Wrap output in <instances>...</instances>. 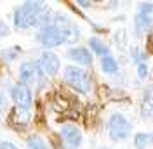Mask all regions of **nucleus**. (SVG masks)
Wrapping results in <instances>:
<instances>
[{
    "instance_id": "obj_1",
    "label": "nucleus",
    "mask_w": 153,
    "mask_h": 149,
    "mask_svg": "<svg viewBox=\"0 0 153 149\" xmlns=\"http://www.w3.org/2000/svg\"><path fill=\"white\" fill-rule=\"evenodd\" d=\"M51 12L42 7L40 2H26L16 10V26L28 28V26H47Z\"/></svg>"
},
{
    "instance_id": "obj_2",
    "label": "nucleus",
    "mask_w": 153,
    "mask_h": 149,
    "mask_svg": "<svg viewBox=\"0 0 153 149\" xmlns=\"http://www.w3.org/2000/svg\"><path fill=\"white\" fill-rule=\"evenodd\" d=\"M52 28L59 33V37H61V40L65 44H73L78 38V28H76V24L68 16H65V14H56Z\"/></svg>"
},
{
    "instance_id": "obj_3",
    "label": "nucleus",
    "mask_w": 153,
    "mask_h": 149,
    "mask_svg": "<svg viewBox=\"0 0 153 149\" xmlns=\"http://www.w3.org/2000/svg\"><path fill=\"white\" fill-rule=\"evenodd\" d=\"M65 78L73 89L80 90V92H89V89H91V80H89L85 71H82L80 68L68 66L65 69Z\"/></svg>"
},
{
    "instance_id": "obj_4",
    "label": "nucleus",
    "mask_w": 153,
    "mask_h": 149,
    "mask_svg": "<svg viewBox=\"0 0 153 149\" xmlns=\"http://www.w3.org/2000/svg\"><path fill=\"white\" fill-rule=\"evenodd\" d=\"M19 76H21V85L28 87H40L42 85V74L37 64L33 63H23L19 68Z\"/></svg>"
},
{
    "instance_id": "obj_5",
    "label": "nucleus",
    "mask_w": 153,
    "mask_h": 149,
    "mask_svg": "<svg viewBox=\"0 0 153 149\" xmlns=\"http://www.w3.org/2000/svg\"><path fill=\"white\" fill-rule=\"evenodd\" d=\"M108 127H110V135H111L113 140H122L125 137H129L131 135V130H132L131 123L125 120L124 116H120V114H113L110 118Z\"/></svg>"
},
{
    "instance_id": "obj_6",
    "label": "nucleus",
    "mask_w": 153,
    "mask_h": 149,
    "mask_svg": "<svg viewBox=\"0 0 153 149\" xmlns=\"http://www.w3.org/2000/svg\"><path fill=\"white\" fill-rule=\"evenodd\" d=\"M12 99L21 109H30V106H31V92H30V89H26L21 83L12 89Z\"/></svg>"
},
{
    "instance_id": "obj_7",
    "label": "nucleus",
    "mask_w": 153,
    "mask_h": 149,
    "mask_svg": "<svg viewBox=\"0 0 153 149\" xmlns=\"http://www.w3.org/2000/svg\"><path fill=\"white\" fill-rule=\"evenodd\" d=\"M61 135L68 142L70 148H78L80 142H82V134L75 125H63L61 127Z\"/></svg>"
},
{
    "instance_id": "obj_8",
    "label": "nucleus",
    "mask_w": 153,
    "mask_h": 149,
    "mask_svg": "<svg viewBox=\"0 0 153 149\" xmlns=\"http://www.w3.org/2000/svg\"><path fill=\"white\" fill-rule=\"evenodd\" d=\"M38 42H42L45 47H56V45H61V44H63V40H61V37H59V33H57L52 26H49V24L40 31V35H38Z\"/></svg>"
},
{
    "instance_id": "obj_9",
    "label": "nucleus",
    "mask_w": 153,
    "mask_h": 149,
    "mask_svg": "<svg viewBox=\"0 0 153 149\" xmlns=\"http://www.w3.org/2000/svg\"><path fill=\"white\" fill-rule=\"evenodd\" d=\"M40 66L44 68V71L47 74H56L59 69V59L54 52H44L40 56Z\"/></svg>"
},
{
    "instance_id": "obj_10",
    "label": "nucleus",
    "mask_w": 153,
    "mask_h": 149,
    "mask_svg": "<svg viewBox=\"0 0 153 149\" xmlns=\"http://www.w3.org/2000/svg\"><path fill=\"white\" fill-rule=\"evenodd\" d=\"M150 21H152V4H146L141 7V12L137 16V30L144 31L150 26Z\"/></svg>"
},
{
    "instance_id": "obj_11",
    "label": "nucleus",
    "mask_w": 153,
    "mask_h": 149,
    "mask_svg": "<svg viewBox=\"0 0 153 149\" xmlns=\"http://www.w3.org/2000/svg\"><path fill=\"white\" fill-rule=\"evenodd\" d=\"M68 56L71 57L73 61H76V63H82V64H91V63H92L91 52H89L87 49H82V47H78V49H71V50L68 52Z\"/></svg>"
},
{
    "instance_id": "obj_12",
    "label": "nucleus",
    "mask_w": 153,
    "mask_h": 149,
    "mask_svg": "<svg viewBox=\"0 0 153 149\" xmlns=\"http://www.w3.org/2000/svg\"><path fill=\"white\" fill-rule=\"evenodd\" d=\"M101 68H103V71H105V73H115V71L118 69V64L115 63L113 57L105 56V57H103V61H101Z\"/></svg>"
},
{
    "instance_id": "obj_13",
    "label": "nucleus",
    "mask_w": 153,
    "mask_h": 149,
    "mask_svg": "<svg viewBox=\"0 0 153 149\" xmlns=\"http://www.w3.org/2000/svg\"><path fill=\"white\" fill-rule=\"evenodd\" d=\"M89 44H91V47L94 49L96 54H99V56H106V54H108V47H106L105 42H101L99 38H91Z\"/></svg>"
},
{
    "instance_id": "obj_14",
    "label": "nucleus",
    "mask_w": 153,
    "mask_h": 149,
    "mask_svg": "<svg viewBox=\"0 0 153 149\" xmlns=\"http://www.w3.org/2000/svg\"><path fill=\"white\" fill-rule=\"evenodd\" d=\"M28 146H30V149H47L45 148V142L40 137H31L28 140Z\"/></svg>"
},
{
    "instance_id": "obj_15",
    "label": "nucleus",
    "mask_w": 153,
    "mask_h": 149,
    "mask_svg": "<svg viewBox=\"0 0 153 149\" xmlns=\"http://www.w3.org/2000/svg\"><path fill=\"white\" fill-rule=\"evenodd\" d=\"M148 140H150V135H146V134H137V135H136V146L139 149H144L146 144H148Z\"/></svg>"
},
{
    "instance_id": "obj_16",
    "label": "nucleus",
    "mask_w": 153,
    "mask_h": 149,
    "mask_svg": "<svg viewBox=\"0 0 153 149\" xmlns=\"http://www.w3.org/2000/svg\"><path fill=\"white\" fill-rule=\"evenodd\" d=\"M16 120L26 123L30 120V111L28 109H21V108H16Z\"/></svg>"
},
{
    "instance_id": "obj_17",
    "label": "nucleus",
    "mask_w": 153,
    "mask_h": 149,
    "mask_svg": "<svg viewBox=\"0 0 153 149\" xmlns=\"http://www.w3.org/2000/svg\"><path fill=\"white\" fill-rule=\"evenodd\" d=\"M137 71H139V78H146V74H148V68H146V64H143V63H139V66H137Z\"/></svg>"
},
{
    "instance_id": "obj_18",
    "label": "nucleus",
    "mask_w": 153,
    "mask_h": 149,
    "mask_svg": "<svg viewBox=\"0 0 153 149\" xmlns=\"http://www.w3.org/2000/svg\"><path fill=\"white\" fill-rule=\"evenodd\" d=\"M7 33H9V28H7V24L0 21V37H4V35H7Z\"/></svg>"
},
{
    "instance_id": "obj_19",
    "label": "nucleus",
    "mask_w": 153,
    "mask_h": 149,
    "mask_svg": "<svg viewBox=\"0 0 153 149\" xmlns=\"http://www.w3.org/2000/svg\"><path fill=\"white\" fill-rule=\"evenodd\" d=\"M0 149H18V148L12 146L10 142H2V144H0Z\"/></svg>"
},
{
    "instance_id": "obj_20",
    "label": "nucleus",
    "mask_w": 153,
    "mask_h": 149,
    "mask_svg": "<svg viewBox=\"0 0 153 149\" xmlns=\"http://www.w3.org/2000/svg\"><path fill=\"white\" fill-rule=\"evenodd\" d=\"M134 59H136V61H137V63H141V59H143V56H141V52H139V50H137V49H136V50H134Z\"/></svg>"
}]
</instances>
